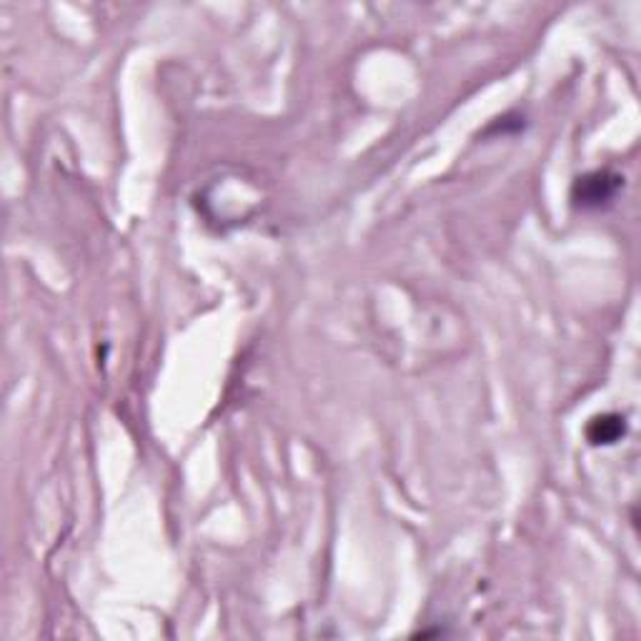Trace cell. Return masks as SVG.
Here are the masks:
<instances>
[{
    "mask_svg": "<svg viewBox=\"0 0 641 641\" xmlns=\"http://www.w3.org/2000/svg\"><path fill=\"white\" fill-rule=\"evenodd\" d=\"M624 178L611 171H594L581 176L571 188V201L579 208H601L614 201Z\"/></svg>",
    "mask_w": 641,
    "mask_h": 641,
    "instance_id": "obj_1",
    "label": "cell"
},
{
    "mask_svg": "<svg viewBox=\"0 0 641 641\" xmlns=\"http://www.w3.org/2000/svg\"><path fill=\"white\" fill-rule=\"evenodd\" d=\"M626 434V421L619 414H601L594 416L586 426V439L594 446H611Z\"/></svg>",
    "mask_w": 641,
    "mask_h": 641,
    "instance_id": "obj_2",
    "label": "cell"
}]
</instances>
